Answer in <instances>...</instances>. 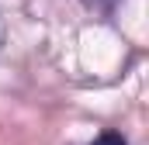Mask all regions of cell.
Here are the masks:
<instances>
[{"label":"cell","mask_w":149,"mask_h":145,"mask_svg":"<svg viewBox=\"0 0 149 145\" xmlns=\"http://www.w3.org/2000/svg\"><path fill=\"white\" fill-rule=\"evenodd\" d=\"M90 145H125V138H121L118 131H104V135H97Z\"/></svg>","instance_id":"obj_1"}]
</instances>
